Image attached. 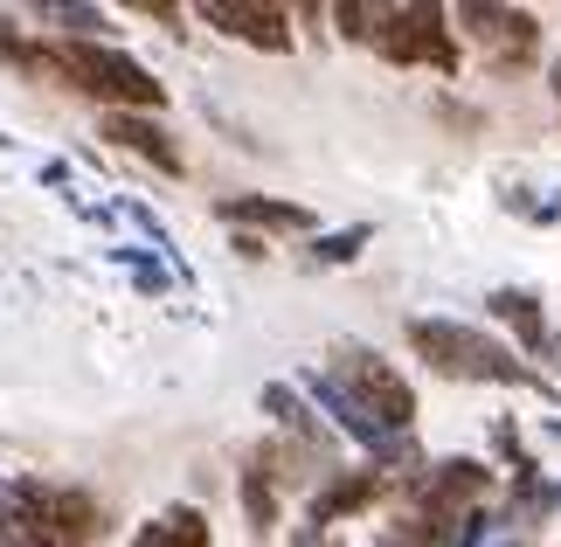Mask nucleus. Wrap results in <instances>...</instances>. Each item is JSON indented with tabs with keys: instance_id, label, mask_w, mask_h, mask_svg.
<instances>
[{
	"instance_id": "obj_1",
	"label": "nucleus",
	"mask_w": 561,
	"mask_h": 547,
	"mask_svg": "<svg viewBox=\"0 0 561 547\" xmlns=\"http://www.w3.org/2000/svg\"><path fill=\"white\" fill-rule=\"evenodd\" d=\"M98 534L104 513L83 492L35 486V478H14L0 492V547H91Z\"/></svg>"
},
{
	"instance_id": "obj_2",
	"label": "nucleus",
	"mask_w": 561,
	"mask_h": 547,
	"mask_svg": "<svg viewBox=\"0 0 561 547\" xmlns=\"http://www.w3.org/2000/svg\"><path fill=\"white\" fill-rule=\"evenodd\" d=\"M409 346L437 375H458V381H534L500 340H485L479 326H458V319H409Z\"/></svg>"
},
{
	"instance_id": "obj_3",
	"label": "nucleus",
	"mask_w": 561,
	"mask_h": 547,
	"mask_svg": "<svg viewBox=\"0 0 561 547\" xmlns=\"http://www.w3.org/2000/svg\"><path fill=\"white\" fill-rule=\"evenodd\" d=\"M62 70H77L83 91H98L104 104H125V112H160L167 91H160V77H146L125 49H98V42H62L56 49Z\"/></svg>"
},
{
	"instance_id": "obj_4",
	"label": "nucleus",
	"mask_w": 561,
	"mask_h": 547,
	"mask_svg": "<svg viewBox=\"0 0 561 547\" xmlns=\"http://www.w3.org/2000/svg\"><path fill=\"white\" fill-rule=\"evenodd\" d=\"M333 381L347 388V396H354L360 409H368L381 430H396V436L409 430V415H416V396H409V381H402L388 361H375L368 346H340V361H333Z\"/></svg>"
},
{
	"instance_id": "obj_5",
	"label": "nucleus",
	"mask_w": 561,
	"mask_h": 547,
	"mask_svg": "<svg viewBox=\"0 0 561 547\" xmlns=\"http://www.w3.org/2000/svg\"><path fill=\"white\" fill-rule=\"evenodd\" d=\"M375 49L396 56V62L458 70V49H450V21H444V8H388V29H381Z\"/></svg>"
},
{
	"instance_id": "obj_6",
	"label": "nucleus",
	"mask_w": 561,
	"mask_h": 547,
	"mask_svg": "<svg viewBox=\"0 0 561 547\" xmlns=\"http://www.w3.org/2000/svg\"><path fill=\"white\" fill-rule=\"evenodd\" d=\"M458 21L471 29V42L492 56V62H534L541 56V21H534L527 8H458Z\"/></svg>"
},
{
	"instance_id": "obj_7",
	"label": "nucleus",
	"mask_w": 561,
	"mask_h": 547,
	"mask_svg": "<svg viewBox=\"0 0 561 547\" xmlns=\"http://www.w3.org/2000/svg\"><path fill=\"white\" fill-rule=\"evenodd\" d=\"M306 388H312V402H319V409H333V423L347 430V436H354L360 451H375V457L388 451V457H396V465H416V451H409V444H402L396 430H381L375 415L360 409V402H354V396H347V388H340L333 375H306Z\"/></svg>"
},
{
	"instance_id": "obj_8",
	"label": "nucleus",
	"mask_w": 561,
	"mask_h": 547,
	"mask_svg": "<svg viewBox=\"0 0 561 547\" xmlns=\"http://www.w3.org/2000/svg\"><path fill=\"white\" fill-rule=\"evenodd\" d=\"M202 14H208L222 35L256 42V49H271V56L291 49V21H285V8H256V0H208Z\"/></svg>"
},
{
	"instance_id": "obj_9",
	"label": "nucleus",
	"mask_w": 561,
	"mask_h": 547,
	"mask_svg": "<svg viewBox=\"0 0 561 547\" xmlns=\"http://www.w3.org/2000/svg\"><path fill=\"white\" fill-rule=\"evenodd\" d=\"M104 139H118V146L146 152V160H153L160 173H181V152H174V139H167L153 118H112V125H104Z\"/></svg>"
},
{
	"instance_id": "obj_10",
	"label": "nucleus",
	"mask_w": 561,
	"mask_h": 547,
	"mask_svg": "<svg viewBox=\"0 0 561 547\" xmlns=\"http://www.w3.org/2000/svg\"><path fill=\"white\" fill-rule=\"evenodd\" d=\"M229 223H264V229H312V208L298 202H271V194H236V202H222Z\"/></svg>"
},
{
	"instance_id": "obj_11",
	"label": "nucleus",
	"mask_w": 561,
	"mask_h": 547,
	"mask_svg": "<svg viewBox=\"0 0 561 547\" xmlns=\"http://www.w3.org/2000/svg\"><path fill=\"white\" fill-rule=\"evenodd\" d=\"M133 547H208V520L194 506H174V513H160Z\"/></svg>"
},
{
	"instance_id": "obj_12",
	"label": "nucleus",
	"mask_w": 561,
	"mask_h": 547,
	"mask_svg": "<svg viewBox=\"0 0 561 547\" xmlns=\"http://www.w3.org/2000/svg\"><path fill=\"white\" fill-rule=\"evenodd\" d=\"M375 499V471H354V478H340V486H327L312 499V520L327 527V520H340V513H360Z\"/></svg>"
},
{
	"instance_id": "obj_13",
	"label": "nucleus",
	"mask_w": 561,
	"mask_h": 547,
	"mask_svg": "<svg viewBox=\"0 0 561 547\" xmlns=\"http://www.w3.org/2000/svg\"><path fill=\"white\" fill-rule=\"evenodd\" d=\"M485 305H492L500 319H513V326H520V340L534 346V354H548V326H541V305H534L527 292H492Z\"/></svg>"
},
{
	"instance_id": "obj_14",
	"label": "nucleus",
	"mask_w": 561,
	"mask_h": 547,
	"mask_svg": "<svg viewBox=\"0 0 561 547\" xmlns=\"http://www.w3.org/2000/svg\"><path fill=\"white\" fill-rule=\"evenodd\" d=\"M264 409H271V415H277V423H285V430H298V436H306V444H319V436H327V430H319L306 409H298V396H291L285 381H271V388H264Z\"/></svg>"
},
{
	"instance_id": "obj_15",
	"label": "nucleus",
	"mask_w": 561,
	"mask_h": 547,
	"mask_svg": "<svg viewBox=\"0 0 561 547\" xmlns=\"http://www.w3.org/2000/svg\"><path fill=\"white\" fill-rule=\"evenodd\" d=\"M243 506H250V527H256V534L277 527V492L264 486V471H250V478H243Z\"/></svg>"
},
{
	"instance_id": "obj_16",
	"label": "nucleus",
	"mask_w": 561,
	"mask_h": 547,
	"mask_svg": "<svg viewBox=\"0 0 561 547\" xmlns=\"http://www.w3.org/2000/svg\"><path fill=\"white\" fill-rule=\"evenodd\" d=\"M333 14H340V29L360 35V42H381V29H388V8H354L347 0V8H333Z\"/></svg>"
},
{
	"instance_id": "obj_17",
	"label": "nucleus",
	"mask_w": 561,
	"mask_h": 547,
	"mask_svg": "<svg viewBox=\"0 0 561 547\" xmlns=\"http://www.w3.org/2000/svg\"><path fill=\"white\" fill-rule=\"evenodd\" d=\"M360 243H368V229H347V236H333V243L319 250V257H327V264H347V257H354Z\"/></svg>"
},
{
	"instance_id": "obj_18",
	"label": "nucleus",
	"mask_w": 561,
	"mask_h": 547,
	"mask_svg": "<svg viewBox=\"0 0 561 547\" xmlns=\"http://www.w3.org/2000/svg\"><path fill=\"white\" fill-rule=\"evenodd\" d=\"M56 21H70V29H98L104 14H91V8H56Z\"/></svg>"
},
{
	"instance_id": "obj_19",
	"label": "nucleus",
	"mask_w": 561,
	"mask_h": 547,
	"mask_svg": "<svg viewBox=\"0 0 561 547\" xmlns=\"http://www.w3.org/2000/svg\"><path fill=\"white\" fill-rule=\"evenodd\" d=\"M548 83H554V104H561V62H554V70H548Z\"/></svg>"
}]
</instances>
